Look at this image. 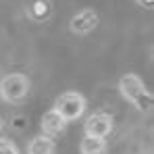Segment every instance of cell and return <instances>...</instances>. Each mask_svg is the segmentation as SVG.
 <instances>
[{
	"mask_svg": "<svg viewBox=\"0 0 154 154\" xmlns=\"http://www.w3.org/2000/svg\"><path fill=\"white\" fill-rule=\"evenodd\" d=\"M65 127H67V121L52 108V110H48L44 117H42V135H48V137H52V135H58V133H63L65 131Z\"/></svg>",
	"mask_w": 154,
	"mask_h": 154,
	"instance_id": "8992f818",
	"label": "cell"
},
{
	"mask_svg": "<svg viewBox=\"0 0 154 154\" xmlns=\"http://www.w3.org/2000/svg\"><path fill=\"white\" fill-rule=\"evenodd\" d=\"M54 110L65 119V121H73L79 119L83 112H85V98L77 92H67L63 96L56 98L54 102Z\"/></svg>",
	"mask_w": 154,
	"mask_h": 154,
	"instance_id": "3957f363",
	"label": "cell"
},
{
	"mask_svg": "<svg viewBox=\"0 0 154 154\" xmlns=\"http://www.w3.org/2000/svg\"><path fill=\"white\" fill-rule=\"evenodd\" d=\"M29 79L23 73H11L0 81V96L6 102H21L29 94Z\"/></svg>",
	"mask_w": 154,
	"mask_h": 154,
	"instance_id": "7a4b0ae2",
	"label": "cell"
},
{
	"mask_svg": "<svg viewBox=\"0 0 154 154\" xmlns=\"http://www.w3.org/2000/svg\"><path fill=\"white\" fill-rule=\"evenodd\" d=\"M96 23H98V15L92 8H85L71 19V31L73 33H90L96 27Z\"/></svg>",
	"mask_w": 154,
	"mask_h": 154,
	"instance_id": "5b68a950",
	"label": "cell"
},
{
	"mask_svg": "<svg viewBox=\"0 0 154 154\" xmlns=\"http://www.w3.org/2000/svg\"><path fill=\"white\" fill-rule=\"evenodd\" d=\"M112 131V117L106 112H96L85 121V135L90 137H106Z\"/></svg>",
	"mask_w": 154,
	"mask_h": 154,
	"instance_id": "277c9868",
	"label": "cell"
},
{
	"mask_svg": "<svg viewBox=\"0 0 154 154\" xmlns=\"http://www.w3.org/2000/svg\"><path fill=\"white\" fill-rule=\"evenodd\" d=\"M119 92H121V96H123L125 100H129L131 104H135L140 110H148L150 104H152V96L148 94L144 81L135 75V73H127V75L121 77V81H119Z\"/></svg>",
	"mask_w": 154,
	"mask_h": 154,
	"instance_id": "6da1fadb",
	"label": "cell"
},
{
	"mask_svg": "<svg viewBox=\"0 0 154 154\" xmlns=\"http://www.w3.org/2000/svg\"><path fill=\"white\" fill-rule=\"evenodd\" d=\"M0 154H19V148L11 140H0Z\"/></svg>",
	"mask_w": 154,
	"mask_h": 154,
	"instance_id": "9c48e42d",
	"label": "cell"
},
{
	"mask_svg": "<svg viewBox=\"0 0 154 154\" xmlns=\"http://www.w3.org/2000/svg\"><path fill=\"white\" fill-rule=\"evenodd\" d=\"M0 133H2V121H0Z\"/></svg>",
	"mask_w": 154,
	"mask_h": 154,
	"instance_id": "30bf717a",
	"label": "cell"
},
{
	"mask_svg": "<svg viewBox=\"0 0 154 154\" xmlns=\"http://www.w3.org/2000/svg\"><path fill=\"white\" fill-rule=\"evenodd\" d=\"M79 152L81 154H104L106 152V142L102 137H90L85 135L79 144Z\"/></svg>",
	"mask_w": 154,
	"mask_h": 154,
	"instance_id": "ba28073f",
	"label": "cell"
},
{
	"mask_svg": "<svg viewBox=\"0 0 154 154\" xmlns=\"http://www.w3.org/2000/svg\"><path fill=\"white\" fill-rule=\"evenodd\" d=\"M54 152H56V146H54L52 137H48V135H35L27 148V154H54Z\"/></svg>",
	"mask_w": 154,
	"mask_h": 154,
	"instance_id": "52a82bcc",
	"label": "cell"
}]
</instances>
